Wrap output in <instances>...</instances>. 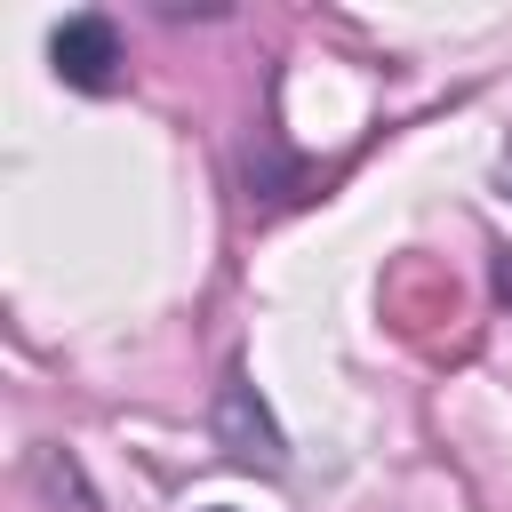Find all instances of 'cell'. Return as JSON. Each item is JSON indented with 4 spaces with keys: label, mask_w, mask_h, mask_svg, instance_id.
<instances>
[{
    "label": "cell",
    "mask_w": 512,
    "mask_h": 512,
    "mask_svg": "<svg viewBox=\"0 0 512 512\" xmlns=\"http://www.w3.org/2000/svg\"><path fill=\"white\" fill-rule=\"evenodd\" d=\"M208 432H216V448H224L232 464H256V472H280V464H288V432H280L272 400H264L240 368L216 384V400H208Z\"/></svg>",
    "instance_id": "obj_1"
},
{
    "label": "cell",
    "mask_w": 512,
    "mask_h": 512,
    "mask_svg": "<svg viewBox=\"0 0 512 512\" xmlns=\"http://www.w3.org/2000/svg\"><path fill=\"white\" fill-rule=\"evenodd\" d=\"M48 64H56L64 88H88V96L120 88V32H112V16H96V8L64 16V24L48 32Z\"/></svg>",
    "instance_id": "obj_2"
},
{
    "label": "cell",
    "mask_w": 512,
    "mask_h": 512,
    "mask_svg": "<svg viewBox=\"0 0 512 512\" xmlns=\"http://www.w3.org/2000/svg\"><path fill=\"white\" fill-rule=\"evenodd\" d=\"M32 480H40L56 504H72V512H96V488L80 480V464H72L64 448H32Z\"/></svg>",
    "instance_id": "obj_3"
},
{
    "label": "cell",
    "mask_w": 512,
    "mask_h": 512,
    "mask_svg": "<svg viewBox=\"0 0 512 512\" xmlns=\"http://www.w3.org/2000/svg\"><path fill=\"white\" fill-rule=\"evenodd\" d=\"M216 512H224V504H216Z\"/></svg>",
    "instance_id": "obj_4"
}]
</instances>
